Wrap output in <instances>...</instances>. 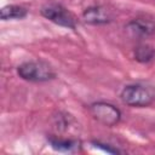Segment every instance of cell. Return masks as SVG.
<instances>
[{
    "label": "cell",
    "mask_w": 155,
    "mask_h": 155,
    "mask_svg": "<svg viewBox=\"0 0 155 155\" xmlns=\"http://www.w3.org/2000/svg\"><path fill=\"white\" fill-rule=\"evenodd\" d=\"M47 142L52 149H54L57 151H63V153H74V151L80 150V148H81V143L78 139L50 137V138H47Z\"/></svg>",
    "instance_id": "7"
},
{
    "label": "cell",
    "mask_w": 155,
    "mask_h": 155,
    "mask_svg": "<svg viewBox=\"0 0 155 155\" xmlns=\"http://www.w3.org/2000/svg\"><path fill=\"white\" fill-rule=\"evenodd\" d=\"M133 57L139 63H148L155 57V48L148 44H140L134 47Z\"/></svg>",
    "instance_id": "9"
},
{
    "label": "cell",
    "mask_w": 155,
    "mask_h": 155,
    "mask_svg": "<svg viewBox=\"0 0 155 155\" xmlns=\"http://www.w3.org/2000/svg\"><path fill=\"white\" fill-rule=\"evenodd\" d=\"M82 19L85 23L91 25H103V24L110 23L113 17H111V13L105 7L94 5L84 10Z\"/></svg>",
    "instance_id": "5"
},
{
    "label": "cell",
    "mask_w": 155,
    "mask_h": 155,
    "mask_svg": "<svg viewBox=\"0 0 155 155\" xmlns=\"http://www.w3.org/2000/svg\"><path fill=\"white\" fill-rule=\"evenodd\" d=\"M126 29L133 36L144 38L150 36L155 33V24L145 18H134L126 24Z\"/></svg>",
    "instance_id": "6"
},
{
    "label": "cell",
    "mask_w": 155,
    "mask_h": 155,
    "mask_svg": "<svg viewBox=\"0 0 155 155\" xmlns=\"http://www.w3.org/2000/svg\"><path fill=\"white\" fill-rule=\"evenodd\" d=\"M120 98L126 105L137 108L149 107L154 102L153 93L145 86L139 84L126 85L120 92Z\"/></svg>",
    "instance_id": "2"
},
{
    "label": "cell",
    "mask_w": 155,
    "mask_h": 155,
    "mask_svg": "<svg viewBox=\"0 0 155 155\" xmlns=\"http://www.w3.org/2000/svg\"><path fill=\"white\" fill-rule=\"evenodd\" d=\"M40 13L42 17L59 27L69 29L76 28L75 17L71 15V12H69L64 6L59 4H45L44 6H41Z\"/></svg>",
    "instance_id": "3"
},
{
    "label": "cell",
    "mask_w": 155,
    "mask_h": 155,
    "mask_svg": "<svg viewBox=\"0 0 155 155\" xmlns=\"http://www.w3.org/2000/svg\"><path fill=\"white\" fill-rule=\"evenodd\" d=\"M17 74L29 82H47L56 78L54 69L44 61H28L17 67Z\"/></svg>",
    "instance_id": "1"
},
{
    "label": "cell",
    "mask_w": 155,
    "mask_h": 155,
    "mask_svg": "<svg viewBox=\"0 0 155 155\" xmlns=\"http://www.w3.org/2000/svg\"><path fill=\"white\" fill-rule=\"evenodd\" d=\"M28 10L19 5H6L0 10V18L2 21L8 19H22L27 17Z\"/></svg>",
    "instance_id": "8"
},
{
    "label": "cell",
    "mask_w": 155,
    "mask_h": 155,
    "mask_svg": "<svg viewBox=\"0 0 155 155\" xmlns=\"http://www.w3.org/2000/svg\"><path fill=\"white\" fill-rule=\"evenodd\" d=\"M88 110L94 120L104 126L113 127L121 120V111L114 104L108 102H94L88 107Z\"/></svg>",
    "instance_id": "4"
},
{
    "label": "cell",
    "mask_w": 155,
    "mask_h": 155,
    "mask_svg": "<svg viewBox=\"0 0 155 155\" xmlns=\"http://www.w3.org/2000/svg\"><path fill=\"white\" fill-rule=\"evenodd\" d=\"M92 144H93L96 148H98V149H102L103 151H107V153H110V154H117V153H120L117 149H115V148L110 147L109 144L102 143V142H99V140H92Z\"/></svg>",
    "instance_id": "10"
}]
</instances>
